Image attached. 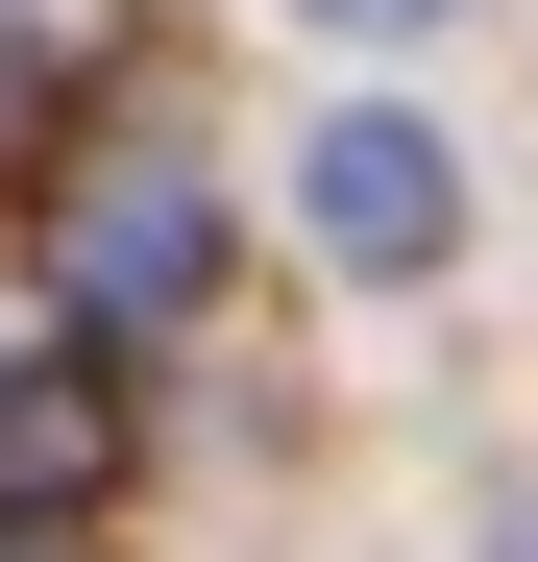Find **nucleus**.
I'll use <instances>...</instances> for the list:
<instances>
[{"mask_svg": "<svg viewBox=\"0 0 538 562\" xmlns=\"http://www.w3.org/2000/svg\"><path fill=\"white\" fill-rule=\"evenodd\" d=\"M294 221H318V269H440V245H466V147L392 123V99H343L294 147Z\"/></svg>", "mask_w": 538, "mask_h": 562, "instance_id": "obj_2", "label": "nucleus"}, {"mask_svg": "<svg viewBox=\"0 0 538 562\" xmlns=\"http://www.w3.org/2000/svg\"><path fill=\"white\" fill-rule=\"evenodd\" d=\"M197 294H221L197 147H74V171H49V318H74V342H171Z\"/></svg>", "mask_w": 538, "mask_h": 562, "instance_id": "obj_1", "label": "nucleus"}, {"mask_svg": "<svg viewBox=\"0 0 538 562\" xmlns=\"http://www.w3.org/2000/svg\"><path fill=\"white\" fill-rule=\"evenodd\" d=\"M99 490H123V367H99V342L0 367V538H74Z\"/></svg>", "mask_w": 538, "mask_h": 562, "instance_id": "obj_3", "label": "nucleus"}, {"mask_svg": "<svg viewBox=\"0 0 538 562\" xmlns=\"http://www.w3.org/2000/svg\"><path fill=\"white\" fill-rule=\"evenodd\" d=\"M0 562H49V538H0Z\"/></svg>", "mask_w": 538, "mask_h": 562, "instance_id": "obj_6", "label": "nucleus"}, {"mask_svg": "<svg viewBox=\"0 0 538 562\" xmlns=\"http://www.w3.org/2000/svg\"><path fill=\"white\" fill-rule=\"evenodd\" d=\"M490 562H538V514H514V538H490Z\"/></svg>", "mask_w": 538, "mask_h": 562, "instance_id": "obj_5", "label": "nucleus"}, {"mask_svg": "<svg viewBox=\"0 0 538 562\" xmlns=\"http://www.w3.org/2000/svg\"><path fill=\"white\" fill-rule=\"evenodd\" d=\"M318 25H440V0H318Z\"/></svg>", "mask_w": 538, "mask_h": 562, "instance_id": "obj_4", "label": "nucleus"}]
</instances>
